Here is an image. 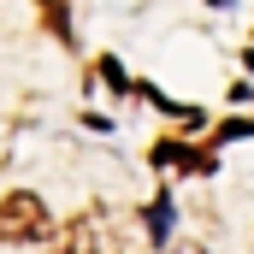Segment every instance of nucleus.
Returning a JSON list of instances; mask_svg holds the SVG:
<instances>
[{
    "mask_svg": "<svg viewBox=\"0 0 254 254\" xmlns=\"http://www.w3.org/2000/svg\"><path fill=\"white\" fill-rule=\"evenodd\" d=\"M65 254H136V243H125L119 231H107V213L89 207V213L71 219V231H65Z\"/></svg>",
    "mask_w": 254,
    "mask_h": 254,
    "instance_id": "nucleus-2",
    "label": "nucleus"
},
{
    "mask_svg": "<svg viewBox=\"0 0 254 254\" xmlns=\"http://www.w3.org/2000/svg\"><path fill=\"white\" fill-rule=\"evenodd\" d=\"M48 201L42 195H30V190H12V195H0V243H48Z\"/></svg>",
    "mask_w": 254,
    "mask_h": 254,
    "instance_id": "nucleus-1",
    "label": "nucleus"
},
{
    "mask_svg": "<svg viewBox=\"0 0 254 254\" xmlns=\"http://www.w3.org/2000/svg\"><path fill=\"white\" fill-rule=\"evenodd\" d=\"M172 254H201V243H178V249H172Z\"/></svg>",
    "mask_w": 254,
    "mask_h": 254,
    "instance_id": "nucleus-6",
    "label": "nucleus"
},
{
    "mask_svg": "<svg viewBox=\"0 0 254 254\" xmlns=\"http://www.w3.org/2000/svg\"><path fill=\"white\" fill-rule=\"evenodd\" d=\"M148 231L166 243V231H172V201H154V207H148Z\"/></svg>",
    "mask_w": 254,
    "mask_h": 254,
    "instance_id": "nucleus-4",
    "label": "nucleus"
},
{
    "mask_svg": "<svg viewBox=\"0 0 254 254\" xmlns=\"http://www.w3.org/2000/svg\"><path fill=\"white\" fill-rule=\"evenodd\" d=\"M237 136H254V125H243V119H231V125L219 130V142H237Z\"/></svg>",
    "mask_w": 254,
    "mask_h": 254,
    "instance_id": "nucleus-5",
    "label": "nucleus"
},
{
    "mask_svg": "<svg viewBox=\"0 0 254 254\" xmlns=\"http://www.w3.org/2000/svg\"><path fill=\"white\" fill-rule=\"evenodd\" d=\"M154 166H160V172H166V166H172V172H207L213 154H190L184 142H154Z\"/></svg>",
    "mask_w": 254,
    "mask_h": 254,
    "instance_id": "nucleus-3",
    "label": "nucleus"
}]
</instances>
